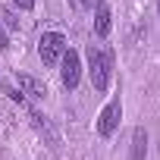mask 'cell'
I'll use <instances>...</instances> for the list:
<instances>
[{
    "mask_svg": "<svg viewBox=\"0 0 160 160\" xmlns=\"http://www.w3.org/2000/svg\"><path fill=\"white\" fill-rule=\"evenodd\" d=\"M85 57H88V78H91V85H94L98 94H104L110 88V78H113V53L91 44L85 50Z\"/></svg>",
    "mask_w": 160,
    "mask_h": 160,
    "instance_id": "1",
    "label": "cell"
},
{
    "mask_svg": "<svg viewBox=\"0 0 160 160\" xmlns=\"http://www.w3.org/2000/svg\"><path fill=\"white\" fill-rule=\"evenodd\" d=\"M63 53H66V38H63L60 32H44V35L38 38V57H41V63H44L47 69L57 66Z\"/></svg>",
    "mask_w": 160,
    "mask_h": 160,
    "instance_id": "2",
    "label": "cell"
},
{
    "mask_svg": "<svg viewBox=\"0 0 160 160\" xmlns=\"http://www.w3.org/2000/svg\"><path fill=\"white\" fill-rule=\"evenodd\" d=\"M60 82H63V88L66 91H75L78 88V82H82V57H78L72 47H66V53L60 57Z\"/></svg>",
    "mask_w": 160,
    "mask_h": 160,
    "instance_id": "3",
    "label": "cell"
},
{
    "mask_svg": "<svg viewBox=\"0 0 160 160\" xmlns=\"http://www.w3.org/2000/svg\"><path fill=\"white\" fill-rule=\"evenodd\" d=\"M119 119H122V101L113 98V101L98 113V135H101V138H113L116 129H119Z\"/></svg>",
    "mask_w": 160,
    "mask_h": 160,
    "instance_id": "4",
    "label": "cell"
},
{
    "mask_svg": "<svg viewBox=\"0 0 160 160\" xmlns=\"http://www.w3.org/2000/svg\"><path fill=\"white\" fill-rule=\"evenodd\" d=\"M16 82H19V91H22L25 98H32V101H44V98H47V88H44L41 78H35V75H28V72H19Z\"/></svg>",
    "mask_w": 160,
    "mask_h": 160,
    "instance_id": "5",
    "label": "cell"
},
{
    "mask_svg": "<svg viewBox=\"0 0 160 160\" xmlns=\"http://www.w3.org/2000/svg\"><path fill=\"white\" fill-rule=\"evenodd\" d=\"M110 25H113V13H110V7L98 3V13H94V35H98V38H107V35H110Z\"/></svg>",
    "mask_w": 160,
    "mask_h": 160,
    "instance_id": "6",
    "label": "cell"
},
{
    "mask_svg": "<svg viewBox=\"0 0 160 160\" xmlns=\"http://www.w3.org/2000/svg\"><path fill=\"white\" fill-rule=\"evenodd\" d=\"M144 154H148V132L135 129L132 132V154H129V160H144Z\"/></svg>",
    "mask_w": 160,
    "mask_h": 160,
    "instance_id": "7",
    "label": "cell"
},
{
    "mask_svg": "<svg viewBox=\"0 0 160 160\" xmlns=\"http://www.w3.org/2000/svg\"><path fill=\"white\" fill-rule=\"evenodd\" d=\"M10 47V35H7V28L0 25V50H7Z\"/></svg>",
    "mask_w": 160,
    "mask_h": 160,
    "instance_id": "8",
    "label": "cell"
},
{
    "mask_svg": "<svg viewBox=\"0 0 160 160\" xmlns=\"http://www.w3.org/2000/svg\"><path fill=\"white\" fill-rule=\"evenodd\" d=\"M19 10H35V0H13Z\"/></svg>",
    "mask_w": 160,
    "mask_h": 160,
    "instance_id": "9",
    "label": "cell"
},
{
    "mask_svg": "<svg viewBox=\"0 0 160 160\" xmlns=\"http://www.w3.org/2000/svg\"><path fill=\"white\" fill-rule=\"evenodd\" d=\"M82 7H94V3H101V0H78Z\"/></svg>",
    "mask_w": 160,
    "mask_h": 160,
    "instance_id": "10",
    "label": "cell"
},
{
    "mask_svg": "<svg viewBox=\"0 0 160 160\" xmlns=\"http://www.w3.org/2000/svg\"><path fill=\"white\" fill-rule=\"evenodd\" d=\"M157 13H160V0H157Z\"/></svg>",
    "mask_w": 160,
    "mask_h": 160,
    "instance_id": "11",
    "label": "cell"
}]
</instances>
